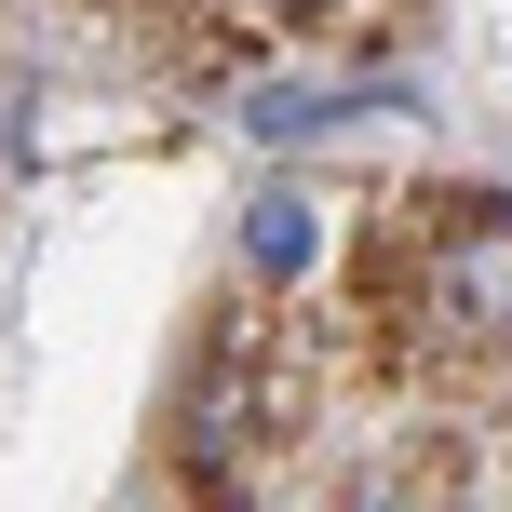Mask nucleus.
<instances>
[{"label":"nucleus","mask_w":512,"mask_h":512,"mask_svg":"<svg viewBox=\"0 0 512 512\" xmlns=\"http://www.w3.org/2000/svg\"><path fill=\"white\" fill-rule=\"evenodd\" d=\"M432 310L459 337H512V203H459L432 243Z\"/></svg>","instance_id":"f257e3e1"},{"label":"nucleus","mask_w":512,"mask_h":512,"mask_svg":"<svg viewBox=\"0 0 512 512\" xmlns=\"http://www.w3.org/2000/svg\"><path fill=\"white\" fill-rule=\"evenodd\" d=\"M297 256H310V203L270 189V203H256V270H297Z\"/></svg>","instance_id":"f03ea898"}]
</instances>
